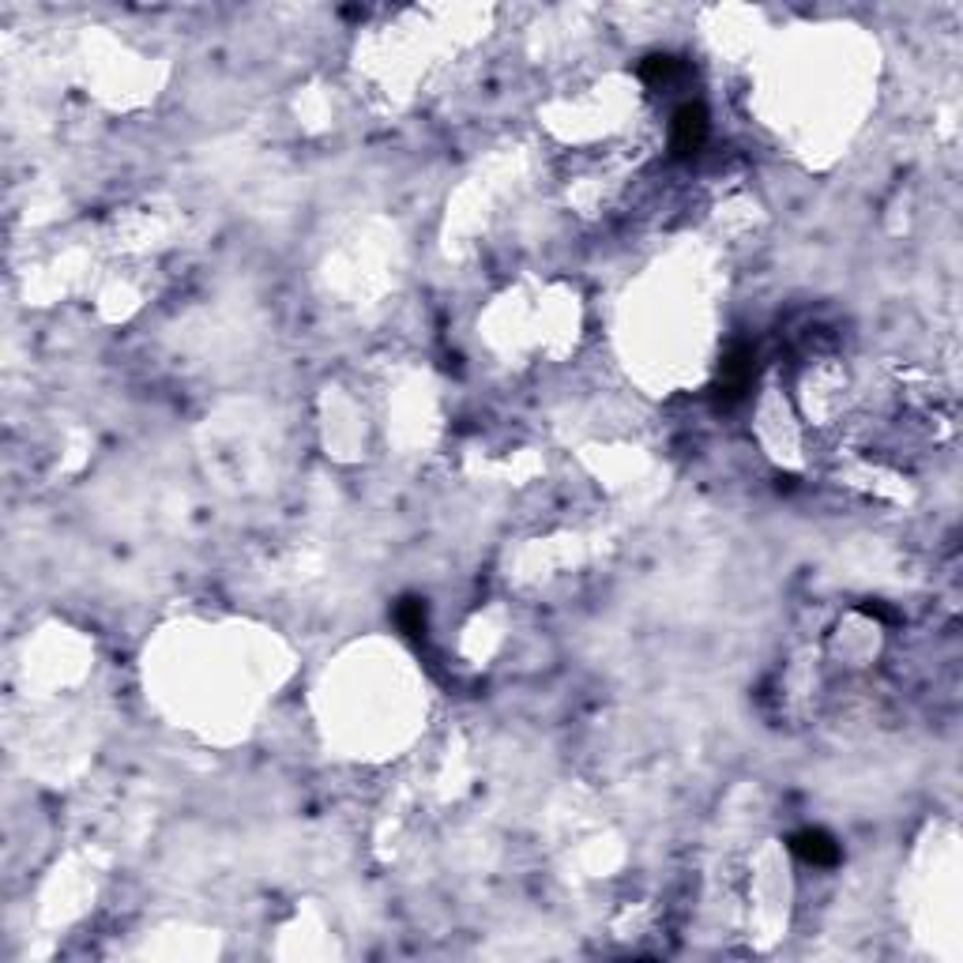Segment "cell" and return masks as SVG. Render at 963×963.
I'll return each instance as SVG.
<instances>
[{"mask_svg": "<svg viewBox=\"0 0 963 963\" xmlns=\"http://www.w3.org/2000/svg\"><path fill=\"white\" fill-rule=\"evenodd\" d=\"M711 136V117L704 103H685L677 106L674 121H671V154L674 159H696L704 151Z\"/></svg>", "mask_w": 963, "mask_h": 963, "instance_id": "cell-1", "label": "cell"}, {"mask_svg": "<svg viewBox=\"0 0 963 963\" xmlns=\"http://www.w3.org/2000/svg\"><path fill=\"white\" fill-rule=\"evenodd\" d=\"M753 346L746 343H734L727 354H723L719 362V381H715V396H719L723 407H730V403L746 399L749 384H753Z\"/></svg>", "mask_w": 963, "mask_h": 963, "instance_id": "cell-2", "label": "cell"}, {"mask_svg": "<svg viewBox=\"0 0 963 963\" xmlns=\"http://www.w3.org/2000/svg\"><path fill=\"white\" fill-rule=\"evenodd\" d=\"M791 850L805 866H817V869H828L839 862V843L828 836L824 828H802L791 836Z\"/></svg>", "mask_w": 963, "mask_h": 963, "instance_id": "cell-3", "label": "cell"}, {"mask_svg": "<svg viewBox=\"0 0 963 963\" xmlns=\"http://www.w3.org/2000/svg\"><path fill=\"white\" fill-rule=\"evenodd\" d=\"M682 76H685V61L674 57V53H651V57H644V64H640V79L651 87H666Z\"/></svg>", "mask_w": 963, "mask_h": 963, "instance_id": "cell-4", "label": "cell"}, {"mask_svg": "<svg viewBox=\"0 0 963 963\" xmlns=\"http://www.w3.org/2000/svg\"><path fill=\"white\" fill-rule=\"evenodd\" d=\"M396 621L407 636H421L426 632V602L421 599H403L396 607Z\"/></svg>", "mask_w": 963, "mask_h": 963, "instance_id": "cell-5", "label": "cell"}]
</instances>
